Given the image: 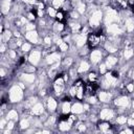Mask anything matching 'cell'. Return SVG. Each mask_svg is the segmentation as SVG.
Segmentation results:
<instances>
[{"label": "cell", "mask_w": 134, "mask_h": 134, "mask_svg": "<svg viewBox=\"0 0 134 134\" xmlns=\"http://www.w3.org/2000/svg\"><path fill=\"white\" fill-rule=\"evenodd\" d=\"M24 90L18 83L13 85L7 92V99L12 104H19L24 97Z\"/></svg>", "instance_id": "6da1fadb"}, {"label": "cell", "mask_w": 134, "mask_h": 134, "mask_svg": "<svg viewBox=\"0 0 134 134\" xmlns=\"http://www.w3.org/2000/svg\"><path fill=\"white\" fill-rule=\"evenodd\" d=\"M88 14H89L88 17H87V19H88V25L91 27V29L92 30H95V29L99 28L100 27V24H102V22L104 20V13H103V10L96 8L93 12H90Z\"/></svg>", "instance_id": "7a4b0ae2"}, {"label": "cell", "mask_w": 134, "mask_h": 134, "mask_svg": "<svg viewBox=\"0 0 134 134\" xmlns=\"http://www.w3.org/2000/svg\"><path fill=\"white\" fill-rule=\"evenodd\" d=\"M104 24L107 26L112 23H120V16L117 9L114 7H107L104 12Z\"/></svg>", "instance_id": "3957f363"}, {"label": "cell", "mask_w": 134, "mask_h": 134, "mask_svg": "<svg viewBox=\"0 0 134 134\" xmlns=\"http://www.w3.org/2000/svg\"><path fill=\"white\" fill-rule=\"evenodd\" d=\"M52 89L54 92V95L58 97H61L63 94H65V89H66V82L63 77V73H59L57 77L53 80L52 84Z\"/></svg>", "instance_id": "277c9868"}, {"label": "cell", "mask_w": 134, "mask_h": 134, "mask_svg": "<svg viewBox=\"0 0 134 134\" xmlns=\"http://www.w3.org/2000/svg\"><path fill=\"white\" fill-rule=\"evenodd\" d=\"M113 104L117 108L116 112L118 111V113H122L126 108H129L131 106V100L127 95H119L113 99Z\"/></svg>", "instance_id": "5b68a950"}, {"label": "cell", "mask_w": 134, "mask_h": 134, "mask_svg": "<svg viewBox=\"0 0 134 134\" xmlns=\"http://www.w3.org/2000/svg\"><path fill=\"white\" fill-rule=\"evenodd\" d=\"M116 110L112 109V108H109V107H105V108H102L98 112V118L102 119V120H108V121H111L115 118V115H116Z\"/></svg>", "instance_id": "8992f818"}, {"label": "cell", "mask_w": 134, "mask_h": 134, "mask_svg": "<svg viewBox=\"0 0 134 134\" xmlns=\"http://www.w3.org/2000/svg\"><path fill=\"white\" fill-rule=\"evenodd\" d=\"M42 57H43L42 49L35 48L34 50H31V51L29 52L27 61H28V63H30L31 65H34V66H38V65L41 63Z\"/></svg>", "instance_id": "52a82bcc"}, {"label": "cell", "mask_w": 134, "mask_h": 134, "mask_svg": "<svg viewBox=\"0 0 134 134\" xmlns=\"http://www.w3.org/2000/svg\"><path fill=\"white\" fill-rule=\"evenodd\" d=\"M24 38L26 41L30 42L31 44H35V45H39L41 43H43L42 41V38L40 37V34L37 31V30H30V31H25L24 34Z\"/></svg>", "instance_id": "ba28073f"}, {"label": "cell", "mask_w": 134, "mask_h": 134, "mask_svg": "<svg viewBox=\"0 0 134 134\" xmlns=\"http://www.w3.org/2000/svg\"><path fill=\"white\" fill-rule=\"evenodd\" d=\"M104 58V52L100 49L94 48L89 52V61L91 64H99Z\"/></svg>", "instance_id": "9c48e42d"}, {"label": "cell", "mask_w": 134, "mask_h": 134, "mask_svg": "<svg viewBox=\"0 0 134 134\" xmlns=\"http://www.w3.org/2000/svg\"><path fill=\"white\" fill-rule=\"evenodd\" d=\"M124 31V27L120 23H112L107 25V34L109 36H119Z\"/></svg>", "instance_id": "30bf717a"}, {"label": "cell", "mask_w": 134, "mask_h": 134, "mask_svg": "<svg viewBox=\"0 0 134 134\" xmlns=\"http://www.w3.org/2000/svg\"><path fill=\"white\" fill-rule=\"evenodd\" d=\"M113 97H114V94L110 90L104 89V90H100L97 92V98H98V102H100V103L108 104L111 100H113Z\"/></svg>", "instance_id": "8fae6325"}, {"label": "cell", "mask_w": 134, "mask_h": 134, "mask_svg": "<svg viewBox=\"0 0 134 134\" xmlns=\"http://www.w3.org/2000/svg\"><path fill=\"white\" fill-rule=\"evenodd\" d=\"M71 42H73V45H75V47L81 48L87 44V36L83 35L82 32L72 34V41Z\"/></svg>", "instance_id": "7c38bea8"}, {"label": "cell", "mask_w": 134, "mask_h": 134, "mask_svg": "<svg viewBox=\"0 0 134 134\" xmlns=\"http://www.w3.org/2000/svg\"><path fill=\"white\" fill-rule=\"evenodd\" d=\"M45 64L49 67L58 62H61V54L59 53V51H51L50 53H48L46 57H45Z\"/></svg>", "instance_id": "4fadbf2b"}, {"label": "cell", "mask_w": 134, "mask_h": 134, "mask_svg": "<svg viewBox=\"0 0 134 134\" xmlns=\"http://www.w3.org/2000/svg\"><path fill=\"white\" fill-rule=\"evenodd\" d=\"M96 128H97L98 132H103V133H112V132H114L113 126L108 120H102L100 119V121L97 122Z\"/></svg>", "instance_id": "5bb4252c"}, {"label": "cell", "mask_w": 134, "mask_h": 134, "mask_svg": "<svg viewBox=\"0 0 134 134\" xmlns=\"http://www.w3.org/2000/svg\"><path fill=\"white\" fill-rule=\"evenodd\" d=\"M121 23H122V27H124L125 31H127L129 34L134 31V16H129V17L122 19Z\"/></svg>", "instance_id": "9a60e30c"}, {"label": "cell", "mask_w": 134, "mask_h": 134, "mask_svg": "<svg viewBox=\"0 0 134 134\" xmlns=\"http://www.w3.org/2000/svg\"><path fill=\"white\" fill-rule=\"evenodd\" d=\"M58 130L61 132H67L69 130H71V128L73 127L70 121L68 120V118H59L58 117V124H57Z\"/></svg>", "instance_id": "2e32d148"}, {"label": "cell", "mask_w": 134, "mask_h": 134, "mask_svg": "<svg viewBox=\"0 0 134 134\" xmlns=\"http://www.w3.org/2000/svg\"><path fill=\"white\" fill-rule=\"evenodd\" d=\"M71 100L66 99V100H60V114H70L71 113Z\"/></svg>", "instance_id": "e0dca14e"}, {"label": "cell", "mask_w": 134, "mask_h": 134, "mask_svg": "<svg viewBox=\"0 0 134 134\" xmlns=\"http://www.w3.org/2000/svg\"><path fill=\"white\" fill-rule=\"evenodd\" d=\"M45 112L44 109V105L41 102H37L30 109H29V113L34 116H40Z\"/></svg>", "instance_id": "ac0fdd59"}, {"label": "cell", "mask_w": 134, "mask_h": 134, "mask_svg": "<svg viewBox=\"0 0 134 134\" xmlns=\"http://www.w3.org/2000/svg\"><path fill=\"white\" fill-rule=\"evenodd\" d=\"M83 28L82 23L79 20H71L68 22V29L71 34H79Z\"/></svg>", "instance_id": "d6986e66"}, {"label": "cell", "mask_w": 134, "mask_h": 134, "mask_svg": "<svg viewBox=\"0 0 134 134\" xmlns=\"http://www.w3.org/2000/svg\"><path fill=\"white\" fill-rule=\"evenodd\" d=\"M59 107L57 99L53 96H48L46 99V109L49 113H54Z\"/></svg>", "instance_id": "ffe728a7"}, {"label": "cell", "mask_w": 134, "mask_h": 134, "mask_svg": "<svg viewBox=\"0 0 134 134\" xmlns=\"http://www.w3.org/2000/svg\"><path fill=\"white\" fill-rule=\"evenodd\" d=\"M71 113L75 115H82L85 113V108H84V103L80 102L79 99L71 105Z\"/></svg>", "instance_id": "44dd1931"}, {"label": "cell", "mask_w": 134, "mask_h": 134, "mask_svg": "<svg viewBox=\"0 0 134 134\" xmlns=\"http://www.w3.org/2000/svg\"><path fill=\"white\" fill-rule=\"evenodd\" d=\"M19 79H20V81H22L26 85H31L36 81V74L35 73H29V72H24L23 71V73L20 74Z\"/></svg>", "instance_id": "7402d4cb"}, {"label": "cell", "mask_w": 134, "mask_h": 134, "mask_svg": "<svg viewBox=\"0 0 134 134\" xmlns=\"http://www.w3.org/2000/svg\"><path fill=\"white\" fill-rule=\"evenodd\" d=\"M105 64H106V66H107V68H108V70H111V69H113L115 66H116V64L118 63V58L117 57H115L114 54H109V55H107L106 57V59H105V62H104Z\"/></svg>", "instance_id": "603a6c76"}, {"label": "cell", "mask_w": 134, "mask_h": 134, "mask_svg": "<svg viewBox=\"0 0 134 134\" xmlns=\"http://www.w3.org/2000/svg\"><path fill=\"white\" fill-rule=\"evenodd\" d=\"M90 67H91L90 61H88V60H86V59H83V60H81V62L79 63L76 69H77V72H79V73H85V72H87V71L90 69Z\"/></svg>", "instance_id": "cb8c5ba5"}, {"label": "cell", "mask_w": 134, "mask_h": 134, "mask_svg": "<svg viewBox=\"0 0 134 134\" xmlns=\"http://www.w3.org/2000/svg\"><path fill=\"white\" fill-rule=\"evenodd\" d=\"M51 29H52V32H55V34H63L65 30H66V25L64 22H60V21H54L51 25Z\"/></svg>", "instance_id": "d4e9b609"}, {"label": "cell", "mask_w": 134, "mask_h": 134, "mask_svg": "<svg viewBox=\"0 0 134 134\" xmlns=\"http://www.w3.org/2000/svg\"><path fill=\"white\" fill-rule=\"evenodd\" d=\"M37 102H38V97H37L36 95H30V96H28V97L24 100V103H23V107H24V109L29 110V109H30Z\"/></svg>", "instance_id": "484cf974"}, {"label": "cell", "mask_w": 134, "mask_h": 134, "mask_svg": "<svg viewBox=\"0 0 134 134\" xmlns=\"http://www.w3.org/2000/svg\"><path fill=\"white\" fill-rule=\"evenodd\" d=\"M12 8V0H1V13L3 16L8 15Z\"/></svg>", "instance_id": "4316f807"}, {"label": "cell", "mask_w": 134, "mask_h": 134, "mask_svg": "<svg viewBox=\"0 0 134 134\" xmlns=\"http://www.w3.org/2000/svg\"><path fill=\"white\" fill-rule=\"evenodd\" d=\"M5 117L7 118V120H15L17 121L19 119V112L16 109H10L6 111V115Z\"/></svg>", "instance_id": "83f0119b"}, {"label": "cell", "mask_w": 134, "mask_h": 134, "mask_svg": "<svg viewBox=\"0 0 134 134\" xmlns=\"http://www.w3.org/2000/svg\"><path fill=\"white\" fill-rule=\"evenodd\" d=\"M13 37H14L13 31L9 30L8 28H6L3 32H1V42H3V43H8V42L12 40Z\"/></svg>", "instance_id": "f1b7e54d"}, {"label": "cell", "mask_w": 134, "mask_h": 134, "mask_svg": "<svg viewBox=\"0 0 134 134\" xmlns=\"http://www.w3.org/2000/svg\"><path fill=\"white\" fill-rule=\"evenodd\" d=\"M122 55H124V59L126 61L131 60L134 57V48H132L131 46H126V48L122 52Z\"/></svg>", "instance_id": "f546056e"}, {"label": "cell", "mask_w": 134, "mask_h": 134, "mask_svg": "<svg viewBox=\"0 0 134 134\" xmlns=\"http://www.w3.org/2000/svg\"><path fill=\"white\" fill-rule=\"evenodd\" d=\"M72 65H73V59L71 57H66L61 62V66L63 69H66V68L69 69V68H71Z\"/></svg>", "instance_id": "4dcf8cb0"}, {"label": "cell", "mask_w": 134, "mask_h": 134, "mask_svg": "<svg viewBox=\"0 0 134 134\" xmlns=\"http://www.w3.org/2000/svg\"><path fill=\"white\" fill-rule=\"evenodd\" d=\"M67 16H68V14L66 15V12H64L63 9H58L54 19H55L57 21H60V22H65V21L68 19Z\"/></svg>", "instance_id": "1f68e13d"}, {"label": "cell", "mask_w": 134, "mask_h": 134, "mask_svg": "<svg viewBox=\"0 0 134 134\" xmlns=\"http://www.w3.org/2000/svg\"><path fill=\"white\" fill-rule=\"evenodd\" d=\"M98 73L95 72V71H90L88 74H87V82H91V83H95V82H98Z\"/></svg>", "instance_id": "d6a6232c"}, {"label": "cell", "mask_w": 134, "mask_h": 134, "mask_svg": "<svg viewBox=\"0 0 134 134\" xmlns=\"http://www.w3.org/2000/svg\"><path fill=\"white\" fill-rule=\"evenodd\" d=\"M31 48H32V44L30 42H23V44L21 45L20 49L23 53H27V52H30L31 51Z\"/></svg>", "instance_id": "836d02e7"}, {"label": "cell", "mask_w": 134, "mask_h": 134, "mask_svg": "<svg viewBox=\"0 0 134 134\" xmlns=\"http://www.w3.org/2000/svg\"><path fill=\"white\" fill-rule=\"evenodd\" d=\"M58 50H60L61 52H67V51L69 50V43L63 40V41L58 45Z\"/></svg>", "instance_id": "e575fe53"}, {"label": "cell", "mask_w": 134, "mask_h": 134, "mask_svg": "<svg viewBox=\"0 0 134 134\" xmlns=\"http://www.w3.org/2000/svg\"><path fill=\"white\" fill-rule=\"evenodd\" d=\"M127 120H128V116H126V115H124V114H120V115L116 116V118H115V122H116L117 125H119V126L126 125V124H127Z\"/></svg>", "instance_id": "d590c367"}, {"label": "cell", "mask_w": 134, "mask_h": 134, "mask_svg": "<svg viewBox=\"0 0 134 134\" xmlns=\"http://www.w3.org/2000/svg\"><path fill=\"white\" fill-rule=\"evenodd\" d=\"M57 12L58 9H55L53 6H48L46 7V16L48 18H55V15H57Z\"/></svg>", "instance_id": "8d00e7d4"}, {"label": "cell", "mask_w": 134, "mask_h": 134, "mask_svg": "<svg viewBox=\"0 0 134 134\" xmlns=\"http://www.w3.org/2000/svg\"><path fill=\"white\" fill-rule=\"evenodd\" d=\"M51 6H53L55 9H62L64 3H65V0H51Z\"/></svg>", "instance_id": "74e56055"}, {"label": "cell", "mask_w": 134, "mask_h": 134, "mask_svg": "<svg viewBox=\"0 0 134 134\" xmlns=\"http://www.w3.org/2000/svg\"><path fill=\"white\" fill-rule=\"evenodd\" d=\"M23 71L24 72H29V73H35L36 72V70H37V67L36 66H34V65H31L30 63L28 64V65H23Z\"/></svg>", "instance_id": "f35d334b"}, {"label": "cell", "mask_w": 134, "mask_h": 134, "mask_svg": "<svg viewBox=\"0 0 134 134\" xmlns=\"http://www.w3.org/2000/svg\"><path fill=\"white\" fill-rule=\"evenodd\" d=\"M36 28H37V25L34 23V22H27V24L24 26V30L25 31H30V30H36Z\"/></svg>", "instance_id": "ab89813d"}, {"label": "cell", "mask_w": 134, "mask_h": 134, "mask_svg": "<svg viewBox=\"0 0 134 134\" xmlns=\"http://www.w3.org/2000/svg\"><path fill=\"white\" fill-rule=\"evenodd\" d=\"M98 71H99V73L100 74H105V73H107L109 70H108V68H107V66H106V64L103 62V63H99V66H98Z\"/></svg>", "instance_id": "60d3db41"}, {"label": "cell", "mask_w": 134, "mask_h": 134, "mask_svg": "<svg viewBox=\"0 0 134 134\" xmlns=\"http://www.w3.org/2000/svg\"><path fill=\"white\" fill-rule=\"evenodd\" d=\"M125 90L128 92V93H133V90H134V83L133 82H130L128 84L125 85Z\"/></svg>", "instance_id": "b9f144b4"}, {"label": "cell", "mask_w": 134, "mask_h": 134, "mask_svg": "<svg viewBox=\"0 0 134 134\" xmlns=\"http://www.w3.org/2000/svg\"><path fill=\"white\" fill-rule=\"evenodd\" d=\"M7 72H8V68L4 67V66H1L0 67V75H1V79L4 80L5 76L7 75Z\"/></svg>", "instance_id": "7bdbcfd3"}, {"label": "cell", "mask_w": 134, "mask_h": 134, "mask_svg": "<svg viewBox=\"0 0 134 134\" xmlns=\"http://www.w3.org/2000/svg\"><path fill=\"white\" fill-rule=\"evenodd\" d=\"M15 122H16L15 120H8V121H7V125H6V128H5V129L13 131V130L15 129Z\"/></svg>", "instance_id": "ee69618b"}, {"label": "cell", "mask_w": 134, "mask_h": 134, "mask_svg": "<svg viewBox=\"0 0 134 134\" xmlns=\"http://www.w3.org/2000/svg\"><path fill=\"white\" fill-rule=\"evenodd\" d=\"M127 124H128V127L134 128V117L129 116V117H128V120H127Z\"/></svg>", "instance_id": "f6af8a7d"}, {"label": "cell", "mask_w": 134, "mask_h": 134, "mask_svg": "<svg viewBox=\"0 0 134 134\" xmlns=\"http://www.w3.org/2000/svg\"><path fill=\"white\" fill-rule=\"evenodd\" d=\"M127 1H128V5L134 8V0H127Z\"/></svg>", "instance_id": "bcb514c9"}, {"label": "cell", "mask_w": 134, "mask_h": 134, "mask_svg": "<svg viewBox=\"0 0 134 134\" xmlns=\"http://www.w3.org/2000/svg\"><path fill=\"white\" fill-rule=\"evenodd\" d=\"M131 77L134 80V66H133V68H132V70H131Z\"/></svg>", "instance_id": "7dc6e473"}, {"label": "cell", "mask_w": 134, "mask_h": 134, "mask_svg": "<svg viewBox=\"0 0 134 134\" xmlns=\"http://www.w3.org/2000/svg\"><path fill=\"white\" fill-rule=\"evenodd\" d=\"M131 109H132V111H134V99L131 100Z\"/></svg>", "instance_id": "c3c4849f"}, {"label": "cell", "mask_w": 134, "mask_h": 134, "mask_svg": "<svg viewBox=\"0 0 134 134\" xmlns=\"http://www.w3.org/2000/svg\"><path fill=\"white\" fill-rule=\"evenodd\" d=\"M133 94H134V90H133Z\"/></svg>", "instance_id": "681fc988"}]
</instances>
